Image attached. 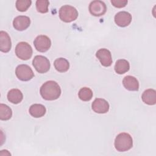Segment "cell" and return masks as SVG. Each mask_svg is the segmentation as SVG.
Listing matches in <instances>:
<instances>
[{
    "instance_id": "obj_1",
    "label": "cell",
    "mask_w": 156,
    "mask_h": 156,
    "mask_svg": "<svg viewBox=\"0 0 156 156\" xmlns=\"http://www.w3.org/2000/svg\"><path fill=\"white\" fill-rule=\"evenodd\" d=\"M61 88L58 84L54 80H49L44 83L40 88L41 97L47 101L57 99L61 94Z\"/></svg>"
},
{
    "instance_id": "obj_2",
    "label": "cell",
    "mask_w": 156,
    "mask_h": 156,
    "mask_svg": "<svg viewBox=\"0 0 156 156\" xmlns=\"http://www.w3.org/2000/svg\"><path fill=\"white\" fill-rule=\"evenodd\" d=\"M114 145L115 149L119 152L129 151L133 146L132 138L131 135L127 133H120L116 136Z\"/></svg>"
},
{
    "instance_id": "obj_3",
    "label": "cell",
    "mask_w": 156,
    "mask_h": 156,
    "mask_svg": "<svg viewBox=\"0 0 156 156\" xmlns=\"http://www.w3.org/2000/svg\"><path fill=\"white\" fill-rule=\"evenodd\" d=\"M78 15L76 9L69 5H65L59 10V17L62 21L65 23H70L76 20Z\"/></svg>"
},
{
    "instance_id": "obj_4",
    "label": "cell",
    "mask_w": 156,
    "mask_h": 156,
    "mask_svg": "<svg viewBox=\"0 0 156 156\" xmlns=\"http://www.w3.org/2000/svg\"><path fill=\"white\" fill-rule=\"evenodd\" d=\"M32 48L27 42H20L15 47V54L16 56L23 60L29 59L32 57Z\"/></svg>"
},
{
    "instance_id": "obj_5",
    "label": "cell",
    "mask_w": 156,
    "mask_h": 156,
    "mask_svg": "<svg viewBox=\"0 0 156 156\" xmlns=\"http://www.w3.org/2000/svg\"><path fill=\"white\" fill-rule=\"evenodd\" d=\"M32 65L36 71L39 73H45L50 69L49 60L44 56L36 55L32 60Z\"/></svg>"
},
{
    "instance_id": "obj_6",
    "label": "cell",
    "mask_w": 156,
    "mask_h": 156,
    "mask_svg": "<svg viewBox=\"0 0 156 156\" xmlns=\"http://www.w3.org/2000/svg\"><path fill=\"white\" fill-rule=\"evenodd\" d=\"M15 74L17 78L22 81H28L34 76V73L31 68L26 64L18 65L15 69Z\"/></svg>"
},
{
    "instance_id": "obj_7",
    "label": "cell",
    "mask_w": 156,
    "mask_h": 156,
    "mask_svg": "<svg viewBox=\"0 0 156 156\" xmlns=\"http://www.w3.org/2000/svg\"><path fill=\"white\" fill-rule=\"evenodd\" d=\"M34 44L35 49L41 52H46L51 46L50 38L44 35L37 36L34 41Z\"/></svg>"
},
{
    "instance_id": "obj_8",
    "label": "cell",
    "mask_w": 156,
    "mask_h": 156,
    "mask_svg": "<svg viewBox=\"0 0 156 156\" xmlns=\"http://www.w3.org/2000/svg\"><path fill=\"white\" fill-rule=\"evenodd\" d=\"M90 13L95 16H100L104 15L107 11L105 4L101 1H91L89 5Z\"/></svg>"
},
{
    "instance_id": "obj_9",
    "label": "cell",
    "mask_w": 156,
    "mask_h": 156,
    "mask_svg": "<svg viewBox=\"0 0 156 156\" xmlns=\"http://www.w3.org/2000/svg\"><path fill=\"white\" fill-rule=\"evenodd\" d=\"M96 56L102 66L105 67L111 66L112 63V55L110 51L107 49L101 48L99 49L96 53Z\"/></svg>"
},
{
    "instance_id": "obj_10",
    "label": "cell",
    "mask_w": 156,
    "mask_h": 156,
    "mask_svg": "<svg viewBox=\"0 0 156 156\" xmlns=\"http://www.w3.org/2000/svg\"><path fill=\"white\" fill-rule=\"evenodd\" d=\"M132 20V15L126 11L117 13L115 16V22L119 27H126L130 24Z\"/></svg>"
},
{
    "instance_id": "obj_11",
    "label": "cell",
    "mask_w": 156,
    "mask_h": 156,
    "mask_svg": "<svg viewBox=\"0 0 156 156\" xmlns=\"http://www.w3.org/2000/svg\"><path fill=\"white\" fill-rule=\"evenodd\" d=\"M30 24V20L27 16H18L14 18L13 21V26L15 29L23 31L29 27Z\"/></svg>"
},
{
    "instance_id": "obj_12",
    "label": "cell",
    "mask_w": 156,
    "mask_h": 156,
    "mask_svg": "<svg viewBox=\"0 0 156 156\" xmlns=\"http://www.w3.org/2000/svg\"><path fill=\"white\" fill-rule=\"evenodd\" d=\"M91 108L97 113H105L109 110V104L104 99L96 98L93 102Z\"/></svg>"
},
{
    "instance_id": "obj_13",
    "label": "cell",
    "mask_w": 156,
    "mask_h": 156,
    "mask_svg": "<svg viewBox=\"0 0 156 156\" xmlns=\"http://www.w3.org/2000/svg\"><path fill=\"white\" fill-rule=\"evenodd\" d=\"M12 47L11 39L5 31L0 32V50L2 52H8Z\"/></svg>"
},
{
    "instance_id": "obj_14",
    "label": "cell",
    "mask_w": 156,
    "mask_h": 156,
    "mask_svg": "<svg viewBox=\"0 0 156 156\" xmlns=\"http://www.w3.org/2000/svg\"><path fill=\"white\" fill-rule=\"evenodd\" d=\"M123 86L129 91H138L139 89V82L136 78L132 76H127L122 80Z\"/></svg>"
},
{
    "instance_id": "obj_15",
    "label": "cell",
    "mask_w": 156,
    "mask_h": 156,
    "mask_svg": "<svg viewBox=\"0 0 156 156\" xmlns=\"http://www.w3.org/2000/svg\"><path fill=\"white\" fill-rule=\"evenodd\" d=\"M143 101L147 105H155L156 103V91L154 89H147L145 90L141 96Z\"/></svg>"
},
{
    "instance_id": "obj_16",
    "label": "cell",
    "mask_w": 156,
    "mask_h": 156,
    "mask_svg": "<svg viewBox=\"0 0 156 156\" xmlns=\"http://www.w3.org/2000/svg\"><path fill=\"white\" fill-rule=\"evenodd\" d=\"M8 101L14 104H17L21 102L23 99L22 92L16 88L11 89L7 93Z\"/></svg>"
},
{
    "instance_id": "obj_17",
    "label": "cell",
    "mask_w": 156,
    "mask_h": 156,
    "mask_svg": "<svg viewBox=\"0 0 156 156\" xmlns=\"http://www.w3.org/2000/svg\"><path fill=\"white\" fill-rule=\"evenodd\" d=\"M29 112L32 116L37 118L43 116L46 113V109L42 104H35L30 107Z\"/></svg>"
},
{
    "instance_id": "obj_18",
    "label": "cell",
    "mask_w": 156,
    "mask_h": 156,
    "mask_svg": "<svg viewBox=\"0 0 156 156\" xmlns=\"http://www.w3.org/2000/svg\"><path fill=\"white\" fill-rule=\"evenodd\" d=\"M114 69L117 74H122L129 70L130 64L129 62L125 59H119L116 62Z\"/></svg>"
},
{
    "instance_id": "obj_19",
    "label": "cell",
    "mask_w": 156,
    "mask_h": 156,
    "mask_svg": "<svg viewBox=\"0 0 156 156\" xmlns=\"http://www.w3.org/2000/svg\"><path fill=\"white\" fill-rule=\"evenodd\" d=\"M54 66L57 71L60 73H65L69 69V63L66 58L61 57L55 60Z\"/></svg>"
},
{
    "instance_id": "obj_20",
    "label": "cell",
    "mask_w": 156,
    "mask_h": 156,
    "mask_svg": "<svg viewBox=\"0 0 156 156\" xmlns=\"http://www.w3.org/2000/svg\"><path fill=\"white\" fill-rule=\"evenodd\" d=\"M12 116V109L6 104H0V119L2 121H7Z\"/></svg>"
},
{
    "instance_id": "obj_21",
    "label": "cell",
    "mask_w": 156,
    "mask_h": 156,
    "mask_svg": "<svg viewBox=\"0 0 156 156\" xmlns=\"http://www.w3.org/2000/svg\"><path fill=\"white\" fill-rule=\"evenodd\" d=\"M93 91L92 90L88 87H83L80 89L78 96L80 99L83 101H89L93 98Z\"/></svg>"
},
{
    "instance_id": "obj_22",
    "label": "cell",
    "mask_w": 156,
    "mask_h": 156,
    "mask_svg": "<svg viewBox=\"0 0 156 156\" xmlns=\"http://www.w3.org/2000/svg\"><path fill=\"white\" fill-rule=\"evenodd\" d=\"M32 1L30 0H17L15 5L18 11L25 12L30 7Z\"/></svg>"
},
{
    "instance_id": "obj_23",
    "label": "cell",
    "mask_w": 156,
    "mask_h": 156,
    "mask_svg": "<svg viewBox=\"0 0 156 156\" xmlns=\"http://www.w3.org/2000/svg\"><path fill=\"white\" fill-rule=\"evenodd\" d=\"M49 4V2L47 0H38L36 1V9L38 12L45 13L48 12Z\"/></svg>"
},
{
    "instance_id": "obj_24",
    "label": "cell",
    "mask_w": 156,
    "mask_h": 156,
    "mask_svg": "<svg viewBox=\"0 0 156 156\" xmlns=\"http://www.w3.org/2000/svg\"><path fill=\"white\" fill-rule=\"evenodd\" d=\"M128 1L127 0H111V3L112 5L117 8H122L124 7Z\"/></svg>"
}]
</instances>
